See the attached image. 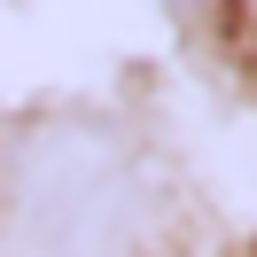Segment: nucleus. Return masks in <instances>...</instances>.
Returning a JSON list of instances; mask_svg holds the SVG:
<instances>
[{"mask_svg": "<svg viewBox=\"0 0 257 257\" xmlns=\"http://www.w3.org/2000/svg\"><path fill=\"white\" fill-rule=\"evenodd\" d=\"M156 210L148 164L86 117L32 125L0 172L8 257H148Z\"/></svg>", "mask_w": 257, "mask_h": 257, "instance_id": "obj_1", "label": "nucleus"}, {"mask_svg": "<svg viewBox=\"0 0 257 257\" xmlns=\"http://www.w3.org/2000/svg\"><path fill=\"white\" fill-rule=\"evenodd\" d=\"M241 8V32H249V47H257V0H234Z\"/></svg>", "mask_w": 257, "mask_h": 257, "instance_id": "obj_2", "label": "nucleus"}, {"mask_svg": "<svg viewBox=\"0 0 257 257\" xmlns=\"http://www.w3.org/2000/svg\"><path fill=\"white\" fill-rule=\"evenodd\" d=\"M172 8H203V0H172Z\"/></svg>", "mask_w": 257, "mask_h": 257, "instance_id": "obj_3", "label": "nucleus"}]
</instances>
